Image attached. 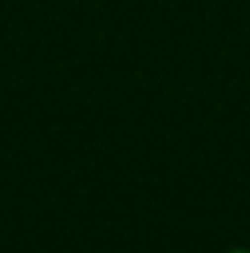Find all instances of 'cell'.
Listing matches in <instances>:
<instances>
[{"label":"cell","mask_w":250,"mask_h":253,"mask_svg":"<svg viewBox=\"0 0 250 253\" xmlns=\"http://www.w3.org/2000/svg\"><path fill=\"white\" fill-rule=\"evenodd\" d=\"M233 253H250V251H233Z\"/></svg>","instance_id":"obj_1"}]
</instances>
